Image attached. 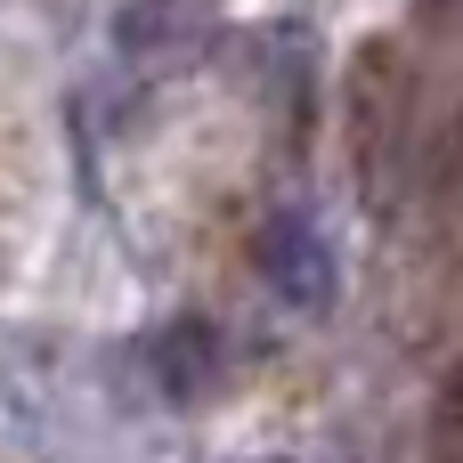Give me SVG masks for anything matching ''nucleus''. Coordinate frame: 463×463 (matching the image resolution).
Masks as SVG:
<instances>
[{
  "instance_id": "obj_1",
  "label": "nucleus",
  "mask_w": 463,
  "mask_h": 463,
  "mask_svg": "<svg viewBox=\"0 0 463 463\" xmlns=\"http://www.w3.org/2000/svg\"><path fill=\"white\" fill-rule=\"evenodd\" d=\"M415 122V65L399 41H358L350 57V171L383 195Z\"/></svg>"
},
{
  "instance_id": "obj_2",
  "label": "nucleus",
  "mask_w": 463,
  "mask_h": 463,
  "mask_svg": "<svg viewBox=\"0 0 463 463\" xmlns=\"http://www.w3.org/2000/svg\"><path fill=\"white\" fill-rule=\"evenodd\" d=\"M228 334L212 326V317H171V326H155L146 334V383L171 399V407H203V399H220L228 391Z\"/></svg>"
},
{
  "instance_id": "obj_3",
  "label": "nucleus",
  "mask_w": 463,
  "mask_h": 463,
  "mask_svg": "<svg viewBox=\"0 0 463 463\" xmlns=\"http://www.w3.org/2000/svg\"><path fill=\"white\" fill-rule=\"evenodd\" d=\"M252 269H260V285H269L277 301H293V309H326V301H334V252L317 244V228H309L301 212H277V220L252 236Z\"/></svg>"
},
{
  "instance_id": "obj_4",
  "label": "nucleus",
  "mask_w": 463,
  "mask_h": 463,
  "mask_svg": "<svg viewBox=\"0 0 463 463\" xmlns=\"http://www.w3.org/2000/svg\"><path fill=\"white\" fill-rule=\"evenodd\" d=\"M431 423L448 431V439H463V358L439 374V399H431Z\"/></svg>"
},
{
  "instance_id": "obj_5",
  "label": "nucleus",
  "mask_w": 463,
  "mask_h": 463,
  "mask_svg": "<svg viewBox=\"0 0 463 463\" xmlns=\"http://www.w3.org/2000/svg\"><path fill=\"white\" fill-rule=\"evenodd\" d=\"M0 269H8V195H0Z\"/></svg>"
},
{
  "instance_id": "obj_6",
  "label": "nucleus",
  "mask_w": 463,
  "mask_h": 463,
  "mask_svg": "<svg viewBox=\"0 0 463 463\" xmlns=\"http://www.w3.org/2000/svg\"><path fill=\"white\" fill-rule=\"evenodd\" d=\"M448 463H463V456H448Z\"/></svg>"
}]
</instances>
